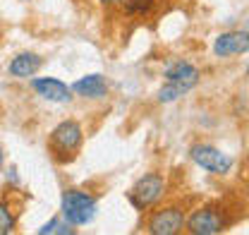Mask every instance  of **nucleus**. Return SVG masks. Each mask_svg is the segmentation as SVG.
Here are the masks:
<instances>
[{
    "label": "nucleus",
    "mask_w": 249,
    "mask_h": 235,
    "mask_svg": "<svg viewBox=\"0 0 249 235\" xmlns=\"http://www.w3.org/2000/svg\"><path fill=\"white\" fill-rule=\"evenodd\" d=\"M84 144V127L77 120H62L48 135V151L58 163H70Z\"/></svg>",
    "instance_id": "1"
},
{
    "label": "nucleus",
    "mask_w": 249,
    "mask_h": 235,
    "mask_svg": "<svg viewBox=\"0 0 249 235\" xmlns=\"http://www.w3.org/2000/svg\"><path fill=\"white\" fill-rule=\"evenodd\" d=\"M96 197L84 190H67L62 192V218L72 226L91 223L96 216Z\"/></svg>",
    "instance_id": "2"
},
{
    "label": "nucleus",
    "mask_w": 249,
    "mask_h": 235,
    "mask_svg": "<svg viewBox=\"0 0 249 235\" xmlns=\"http://www.w3.org/2000/svg\"><path fill=\"white\" fill-rule=\"evenodd\" d=\"M163 192H165V180H163V176L146 173L144 177H139L134 182V187L127 192V199H129V204L134 206V209L144 211L149 206L158 204L160 197H163Z\"/></svg>",
    "instance_id": "3"
},
{
    "label": "nucleus",
    "mask_w": 249,
    "mask_h": 235,
    "mask_svg": "<svg viewBox=\"0 0 249 235\" xmlns=\"http://www.w3.org/2000/svg\"><path fill=\"white\" fill-rule=\"evenodd\" d=\"M189 156L196 166H201L204 171H209L213 176H225L232 168V158L211 144H194L189 149Z\"/></svg>",
    "instance_id": "4"
},
{
    "label": "nucleus",
    "mask_w": 249,
    "mask_h": 235,
    "mask_svg": "<svg viewBox=\"0 0 249 235\" xmlns=\"http://www.w3.org/2000/svg\"><path fill=\"white\" fill-rule=\"evenodd\" d=\"M185 214L182 209L178 206H165V209H158L151 214L149 223H146V231L151 235H178L182 233L185 228Z\"/></svg>",
    "instance_id": "5"
},
{
    "label": "nucleus",
    "mask_w": 249,
    "mask_h": 235,
    "mask_svg": "<svg viewBox=\"0 0 249 235\" xmlns=\"http://www.w3.org/2000/svg\"><path fill=\"white\" fill-rule=\"evenodd\" d=\"M185 226L187 231L194 235H218L223 231L225 221H223V214L218 211L216 206H204V209H196L187 218Z\"/></svg>",
    "instance_id": "6"
},
{
    "label": "nucleus",
    "mask_w": 249,
    "mask_h": 235,
    "mask_svg": "<svg viewBox=\"0 0 249 235\" xmlns=\"http://www.w3.org/2000/svg\"><path fill=\"white\" fill-rule=\"evenodd\" d=\"M249 51V31H225L213 41V53L218 58H232Z\"/></svg>",
    "instance_id": "7"
},
{
    "label": "nucleus",
    "mask_w": 249,
    "mask_h": 235,
    "mask_svg": "<svg viewBox=\"0 0 249 235\" xmlns=\"http://www.w3.org/2000/svg\"><path fill=\"white\" fill-rule=\"evenodd\" d=\"M31 87H34V91H36L41 98H46V101H51V103H70V101H72V89L67 87L65 82L55 79V77L34 79Z\"/></svg>",
    "instance_id": "8"
},
{
    "label": "nucleus",
    "mask_w": 249,
    "mask_h": 235,
    "mask_svg": "<svg viewBox=\"0 0 249 235\" xmlns=\"http://www.w3.org/2000/svg\"><path fill=\"white\" fill-rule=\"evenodd\" d=\"M163 75H165L168 82H175V84L185 87L187 91L199 84V70H196L192 62H185V60H178V62L168 65Z\"/></svg>",
    "instance_id": "9"
},
{
    "label": "nucleus",
    "mask_w": 249,
    "mask_h": 235,
    "mask_svg": "<svg viewBox=\"0 0 249 235\" xmlns=\"http://www.w3.org/2000/svg\"><path fill=\"white\" fill-rule=\"evenodd\" d=\"M72 91L82 98H103L108 94V82L103 75H87L72 84Z\"/></svg>",
    "instance_id": "10"
},
{
    "label": "nucleus",
    "mask_w": 249,
    "mask_h": 235,
    "mask_svg": "<svg viewBox=\"0 0 249 235\" xmlns=\"http://www.w3.org/2000/svg\"><path fill=\"white\" fill-rule=\"evenodd\" d=\"M41 65H43L41 56H36V53H19V56H15V58L10 60L7 70H10L12 77L24 79V77H34L41 70Z\"/></svg>",
    "instance_id": "11"
},
{
    "label": "nucleus",
    "mask_w": 249,
    "mask_h": 235,
    "mask_svg": "<svg viewBox=\"0 0 249 235\" xmlns=\"http://www.w3.org/2000/svg\"><path fill=\"white\" fill-rule=\"evenodd\" d=\"M17 226V218H15V211L7 202H0V235H10Z\"/></svg>",
    "instance_id": "12"
},
{
    "label": "nucleus",
    "mask_w": 249,
    "mask_h": 235,
    "mask_svg": "<svg viewBox=\"0 0 249 235\" xmlns=\"http://www.w3.org/2000/svg\"><path fill=\"white\" fill-rule=\"evenodd\" d=\"M185 94H187L185 87H180V84H175V82H168L165 87H160V91H158V101H160V103H173V101L182 98Z\"/></svg>",
    "instance_id": "13"
},
{
    "label": "nucleus",
    "mask_w": 249,
    "mask_h": 235,
    "mask_svg": "<svg viewBox=\"0 0 249 235\" xmlns=\"http://www.w3.org/2000/svg\"><path fill=\"white\" fill-rule=\"evenodd\" d=\"M156 0H120L127 15H149L154 10Z\"/></svg>",
    "instance_id": "14"
},
{
    "label": "nucleus",
    "mask_w": 249,
    "mask_h": 235,
    "mask_svg": "<svg viewBox=\"0 0 249 235\" xmlns=\"http://www.w3.org/2000/svg\"><path fill=\"white\" fill-rule=\"evenodd\" d=\"M72 223L62 221V218H51L43 228H38V235H48V233H60V235H67V233H74V228H70Z\"/></svg>",
    "instance_id": "15"
},
{
    "label": "nucleus",
    "mask_w": 249,
    "mask_h": 235,
    "mask_svg": "<svg viewBox=\"0 0 249 235\" xmlns=\"http://www.w3.org/2000/svg\"><path fill=\"white\" fill-rule=\"evenodd\" d=\"M101 5H106V7H113V5H120V0H98Z\"/></svg>",
    "instance_id": "16"
},
{
    "label": "nucleus",
    "mask_w": 249,
    "mask_h": 235,
    "mask_svg": "<svg viewBox=\"0 0 249 235\" xmlns=\"http://www.w3.org/2000/svg\"><path fill=\"white\" fill-rule=\"evenodd\" d=\"M2 163H5V151H2V147H0V168H2Z\"/></svg>",
    "instance_id": "17"
},
{
    "label": "nucleus",
    "mask_w": 249,
    "mask_h": 235,
    "mask_svg": "<svg viewBox=\"0 0 249 235\" xmlns=\"http://www.w3.org/2000/svg\"><path fill=\"white\" fill-rule=\"evenodd\" d=\"M247 75H249V65H247Z\"/></svg>",
    "instance_id": "18"
},
{
    "label": "nucleus",
    "mask_w": 249,
    "mask_h": 235,
    "mask_svg": "<svg viewBox=\"0 0 249 235\" xmlns=\"http://www.w3.org/2000/svg\"><path fill=\"white\" fill-rule=\"evenodd\" d=\"M22 2H27V0H22Z\"/></svg>",
    "instance_id": "19"
},
{
    "label": "nucleus",
    "mask_w": 249,
    "mask_h": 235,
    "mask_svg": "<svg viewBox=\"0 0 249 235\" xmlns=\"http://www.w3.org/2000/svg\"><path fill=\"white\" fill-rule=\"evenodd\" d=\"M247 24H249V20H247Z\"/></svg>",
    "instance_id": "20"
}]
</instances>
